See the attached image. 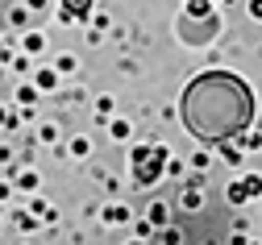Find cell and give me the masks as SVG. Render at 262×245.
Here are the masks:
<instances>
[{
	"label": "cell",
	"mask_w": 262,
	"mask_h": 245,
	"mask_svg": "<svg viewBox=\"0 0 262 245\" xmlns=\"http://www.w3.org/2000/svg\"><path fill=\"white\" fill-rule=\"evenodd\" d=\"M183 125L200 142H233L254 125V92L229 71H208L183 92Z\"/></svg>",
	"instance_id": "obj_1"
},
{
	"label": "cell",
	"mask_w": 262,
	"mask_h": 245,
	"mask_svg": "<svg viewBox=\"0 0 262 245\" xmlns=\"http://www.w3.org/2000/svg\"><path fill=\"white\" fill-rule=\"evenodd\" d=\"M167 162H171L167 146H138L134 150V179L142 187H154L162 179V170H167Z\"/></svg>",
	"instance_id": "obj_2"
},
{
	"label": "cell",
	"mask_w": 262,
	"mask_h": 245,
	"mask_svg": "<svg viewBox=\"0 0 262 245\" xmlns=\"http://www.w3.org/2000/svg\"><path fill=\"white\" fill-rule=\"evenodd\" d=\"M229 204H246V199H258L262 195V179L258 174H246V179H237V183H229Z\"/></svg>",
	"instance_id": "obj_3"
},
{
	"label": "cell",
	"mask_w": 262,
	"mask_h": 245,
	"mask_svg": "<svg viewBox=\"0 0 262 245\" xmlns=\"http://www.w3.org/2000/svg\"><path fill=\"white\" fill-rule=\"evenodd\" d=\"M92 13V0H62V17L67 21H88Z\"/></svg>",
	"instance_id": "obj_4"
},
{
	"label": "cell",
	"mask_w": 262,
	"mask_h": 245,
	"mask_svg": "<svg viewBox=\"0 0 262 245\" xmlns=\"http://www.w3.org/2000/svg\"><path fill=\"white\" fill-rule=\"evenodd\" d=\"M216 150H221V158H225L229 166H242V158H246L242 146H233V142H216Z\"/></svg>",
	"instance_id": "obj_5"
},
{
	"label": "cell",
	"mask_w": 262,
	"mask_h": 245,
	"mask_svg": "<svg viewBox=\"0 0 262 245\" xmlns=\"http://www.w3.org/2000/svg\"><path fill=\"white\" fill-rule=\"evenodd\" d=\"M104 220H113V225H125V220H129V208H121V204H108V208H104Z\"/></svg>",
	"instance_id": "obj_6"
},
{
	"label": "cell",
	"mask_w": 262,
	"mask_h": 245,
	"mask_svg": "<svg viewBox=\"0 0 262 245\" xmlns=\"http://www.w3.org/2000/svg\"><path fill=\"white\" fill-rule=\"evenodd\" d=\"M212 0H187V17H208Z\"/></svg>",
	"instance_id": "obj_7"
},
{
	"label": "cell",
	"mask_w": 262,
	"mask_h": 245,
	"mask_svg": "<svg viewBox=\"0 0 262 245\" xmlns=\"http://www.w3.org/2000/svg\"><path fill=\"white\" fill-rule=\"evenodd\" d=\"M42 46H46L42 33H29V38H25V50H29V54H42Z\"/></svg>",
	"instance_id": "obj_8"
},
{
	"label": "cell",
	"mask_w": 262,
	"mask_h": 245,
	"mask_svg": "<svg viewBox=\"0 0 262 245\" xmlns=\"http://www.w3.org/2000/svg\"><path fill=\"white\" fill-rule=\"evenodd\" d=\"M150 225H167V204H154L150 208Z\"/></svg>",
	"instance_id": "obj_9"
},
{
	"label": "cell",
	"mask_w": 262,
	"mask_h": 245,
	"mask_svg": "<svg viewBox=\"0 0 262 245\" xmlns=\"http://www.w3.org/2000/svg\"><path fill=\"white\" fill-rule=\"evenodd\" d=\"M162 245H183V233L179 229H162Z\"/></svg>",
	"instance_id": "obj_10"
},
{
	"label": "cell",
	"mask_w": 262,
	"mask_h": 245,
	"mask_svg": "<svg viewBox=\"0 0 262 245\" xmlns=\"http://www.w3.org/2000/svg\"><path fill=\"white\" fill-rule=\"evenodd\" d=\"M54 71H58V75H67V71H75V58H71V54H62V58L54 62Z\"/></svg>",
	"instance_id": "obj_11"
},
{
	"label": "cell",
	"mask_w": 262,
	"mask_h": 245,
	"mask_svg": "<svg viewBox=\"0 0 262 245\" xmlns=\"http://www.w3.org/2000/svg\"><path fill=\"white\" fill-rule=\"evenodd\" d=\"M17 229H21V233H34L38 225H34V216H29V212H21V216H17Z\"/></svg>",
	"instance_id": "obj_12"
},
{
	"label": "cell",
	"mask_w": 262,
	"mask_h": 245,
	"mask_svg": "<svg viewBox=\"0 0 262 245\" xmlns=\"http://www.w3.org/2000/svg\"><path fill=\"white\" fill-rule=\"evenodd\" d=\"M88 150H92V146H88V137H75V142H71V154H75V158H83Z\"/></svg>",
	"instance_id": "obj_13"
},
{
	"label": "cell",
	"mask_w": 262,
	"mask_h": 245,
	"mask_svg": "<svg viewBox=\"0 0 262 245\" xmlns=\"http://www.w3.org/2000/svg\"><path fill=\"white\" fill-rule=\"evenodd\" d=\"M113 137H117V142H125V137H129V121H113Z\"/></svg>",
	"instance_id": "obj_14"
},
{
	"label": "cell",
	"mask_w": 262,
	"mask_h": 245,
	"mask_svg": "<svg viewBox=\"0 0 262 245\" xmlns=\"http://www.w3.org/2000/svg\"><path fill=\"white\" fill-rule=\"evenodd\" d=\"M54 75H58V71H38V87L50 92V87H54Z\"/></svg>",
	"instance_id": "obj_15"
},
{
	"label": "cell",
	"mask_w": 262,
	"mask_h": 245,
	"mask_svg": "<svg viewBox=\"0 0 262 245\" xmlns=\"http://www.w3.org/2000/svg\"><path fill=\"white\" fill-rule=\"evenodd\" d=\"M96 113H100V117L113 113V96H100V100H96Z\"/></svg>",
	"instance_id": "obj_16"
},
{
	"label": "cell",
	"mask_w": 262,
	"mask_h": 245,
	"mask_svg": "<svg viewBox=\"0 0 262 245\" xmlns=\"http://www.w3.org/2000/svg\"><path fill=\"white\" fill-rule=\"evenodd\" d=\"M250 17H262V0H250Z\"/></svg>",
	"instance_id": "obj_17"
},
{
	"label": "cell",
	"mask_w": 262,
	"mask_h": 245,
	"mask_svg": "<svg viewBox=\"0 0 262 245\" xmlns=\"http://www.w3.org/2000/svg\"><path fill=\"white\" fill-rule=\"evenodd\" d=\"M0 58H13V50H9V46H5V42H0Z\"/></svg>",
	"instance_id": "obj_18"
},
{
	"label": "cell",
	"mask_w": 262,
	"mask_h": 245,
	"mask_svg": "<svg viewBox=\"0 0 262 245\" xmlns=\"http://www.w3.org/2000/svg\"><path fill=\"white\" fill-rule=\"evenodd\" d=\"M25 5H29V9H42V5H46V0H25Z\"/></svg>",
	"instance_id": "obj_19"
},
{
	"label": "cell",
	"mask_w": 262,
	"mask_h": 245,
	"mask_svg": "<svg viewBox=\"0 0 262 245\" xmlns=\"http://www.w3.org/2000/svg\"><path fill=\"white\" fill-rule=\"evenodd\" d=\"M134 245H142V241H134Z\"/></svg>",
	"instance_id": "obj_20"
}]
</instances>
